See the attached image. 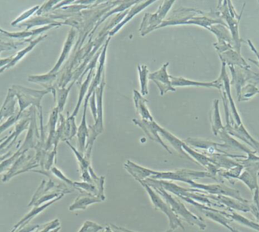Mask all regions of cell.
Returning <instances> with one entry per match:
<instances>
[{
    "instance_id": "1",
    "label": "cell",
    "mask_w": 259,
    "mask_h": 232,
    "mask_svg": "<svg viewBox=\"0 0 259 232\" xmlns=\"http://www.w3.org/2000/svg\"><path fill=\"white\" fill-rule=\"evenodd\" d=\"M246 3L243 4V9L240 15L237 13L234 6L231 1H219L218 5L217 12H214L216 16L219 17L220 19L225 20L226 21L227 27L229 29L230 33L232 36L233 42H234V49L239 53H241L242 43L244 42L240 36V19L243 15Z\"/></svg>"
},
{
    "instance_id": "2",
    "label": "cell",
    "mask_w": 259,
    "mask_h": 232,
    "mask_svg": "<svg viewBox=\"0 0 259 232\" xmlns=\"http://www.w3.org/2000/svg\"><path fill=\"white\" fill-rule=\"evenodd\" d=\"M145 182L149 184L154 190H155V191L160 196L162 197L163 199L167 203V205L170 207L175 215H177V216L179 215V216H182L185 219L186 222H188L190 225H193V226L196 225L201 230H205L206 228V225H205L202 218L196 216V215L192 213L190 210H187V207L181 201H180L177 198H174L171 195H169L161 186L152 184V183L146 182V181H145Z\"/></svg>"
},
{
    "instance_id": "3",
    "label": "cell",
    "mask_w": 259,
    "mask_h": 232,
    "mask_svg": "<svg viewBox=\"0 0 259 232\" xmlns=\"http://www.w3.org/2000/svg\"><path fill=\"white\" fill-rule=\"evenodd\" d=\"M12 92L15 94V97H18V104H19V112L18 113V117L21 118L22 116L23 112L30 105H34L37 107L39 113H40L41 131H42V114L41 109L40 102L42 97L50 92L54 93V97L56 98V94L54 90L52 88L44 90V91H34V90L28 89L20 85H13L11 88Z\"/></svg>"
},
{
    "instance_id": "4",
    "label": "cell",
    "mask_w": 259,
    "mask_h": 232,
    "mask_svg": "<svg viewBox=\"0 0 259 232\" xmlns=\"http://www.w3.org/2000/svg\"><path fill=\"white\" fill-rule=\"evenodd\" d=\"M140 184H142L143 187L146 189V192L149 194V198H150L151 201L153 204L154 207L157 210H161L162 213H164L166 216H167L169 219V225H170V230L174 231V230L178 228V227L184 230V225L181 223V220L177 215L174 213L171 209L170 208L167 203L163 201L160 195L157 192L153 190L152 187L146 184L145 181H138Z\"/></svg>"
},
{
    "instance_id": "5",
    "label": "cell",
    "mask_w": 259,
    "mask_h": 232,
    "mask_svg": "<svg viewBox=\"0 0 259 232\" xmlns=\"http://www.w3.org/2000/svg\"><path fill=\"white\" fill-rule=\"evenodd\" d=\"M232 80L231 86L235 88L237 96L240 94L242 88L250 83H259V74L254 72L250 68L240 66H229Z\"/></svg>"
},
{
    "instance_id": "6",
    "label": "cell",
    "mask_w": 259,
    "mask_h": 232,
    "mask_svg": "<svg viewBox=\"0 0 259 232\" xmlns=\"http://www.w3.org/2000/svg\"><path fill=\"white\" fill-rule=\"evenodd\" d=\"M211 178L214 179L212 175L208 172H196V171L186 170L181 169L176 172H155V175L152 177V179H170L183 181L190 184L192 181L201 178Z\"/></svg>"
},
{
    "instance_id": "7",
    "label": "cell",
    "mask_w": 259,
    "mask_h": 232,
    "mask_svg": "<svg viewBox=\"0 0 259 232\" xmlns=\"http://www.w3.org/2000/svg\"><path fill=\"white\" fill-rule=\"evenodd\" d=\"M190 184L192 187H195L198 190H202L204 191L208 192L209 195L230 197V198H234V199L238 200L242 202L249 203L247 200L244 199L242 197L241 194L238 190L231 188L224 184H199L196 181H192Z\"/></svg>"
},
{
    "instance_id": "8",
    "label": "cell",
    "mask_w": 259,
    "mask_h": 232,
    "mask_svg": "<svg viewBox=\"0 0 259 232\" xmlns=\"http://www.w3.org/2000/svg\"><path fill=\"white\" fill-rule=\"evenodd\" d=\"M208 30L214 33L217 37L218 42L214 45L219 54L230 49H234L232 36L227 25L221 24H214L211 26Z\"/></svg>"
},
{
    "instance_id": "9",
    "label": "cell",
    "mask_w": 259,
    "mask_h": 232,
    "mask_svg": "<svg viewBox=\"0 0 259 232\" xmlns=\"http://www.w3.org/2000/svg\"><path fill=\"white\" fill-rule=\"evenodd\" d=\"M169 63L164 64L161 69L155 72L151 73L149 74V79L153 81L156 84L158 88L160 90V94L161 95H164L167 91H175V88H173L171 85V81H170V75H168L167 71V67L168 66Z\"/></svg>"
},
{
    "instance_id": "10",
    "label": "cell",
    "mask_w": 259,
    "mask_h": 232,
    "mask_svg": "<svg viewBox=\"0 0 259 232\" xmlns=\"http://www.w3.org/2000/svg\"><path fill=\"white\" fill-rule=\"evenodd\" d=\"M208 198L216 202L220 203L222 205L225 206L226 209L238 210V211L243 212V213L249 212V203L242 202V201L234 199V198L222 196V195H208Z\"/></svg>"
},
{
    "instance_id": "11",
    "label": "cell",
    "mask_w": 259,
    "mask_h": 232,
    "mask_svg": "<svg viewBox=\"0 0 259 232\" xmlns=\"http://www.w3.org/2000/svg\"><path fill=\"white\" fill-rule=\"evenodd\" d=\"M62 23H57V24H50V25L44 26V27H39V28L34 29L32 30H24V31L21 32H9L6 30H3L0 32V35H3L8 38H12V39H18V40H27V38L33 37V36H36V35L40 34V33H44L47 30H50V29L53 28L55 27H58V26L62 25Z\"/></svg>"
},
{
    "instance_id": "12",
    "label": "cell",
    "mask_w": 259,
    "mask_h": 232,
    "mask_svg": "<svg viewBox=\"0 0 259 232\" xmlns=\"http://www.w3.org/2000/svg\"><path fill=\"white\" fill-rule=\"evenodd\" d=\"M170 79L173 87H203L207 88H217L219 90L223 88V84L219 79L212 82H200L188 80L184 78H175L171 75H170Z\"/></svg>"
},
{
    "instance_id": "13",
    "label": "cell",
    "mask_w": 259,
    "mask_h": 232,
    "mask_svg": "<svg viewBox=\"0 0 259 232\" xmlns=\"http://www.w3.org/2000/svg\"><path fill=\"white\" fill-rule=\"evenodd\" d=\"M219 55L222 62L226 64L228 66H240L250 68V65L243 59L241 53H239L234 49H230Z\"/></svg>"
},
{
    "instance_id": "14",
    "label": "cell",
    "mask_w": 259,
    "mask_h": 232,
    "mask_svg": "<svg viewBox=\"0 0 259 232\" xmlns=\"http://www.w3.org/2000/svg\"><path fill=\"white\" fill-rule=\"evenodd\" d=\"M47 37V35H42V36H39V37L36 38V39L32 40L30 41V44H29L28 46L25 47V48L21 50V51L18 52L16 54L14 55L13 58H12V60L11 61L9 65L5 66L4 68L0 69V74L1 73L4 72L6 70L9 69V68H12V67L15 66L20 60L23 59L27 53H30L36 45H37L39 43H40L41 41H44L46 38Z\"/></svg>"
},
{
    "instance_id": "15",
    "label": "cell",
    "mask_w": 259,
    "mask_h": 232,
    "mask_svg": "<svg viewBox=\"0 0 259 232\" xmlns=\"http://www.w3.org/2000/svg\"><path fill=\"white\" fill-rule=\"evenodd\" d=\"M16 98L11 88L8 91L6 100L0 109V123L6 119H9L15 115Z\"/></svg>"
},
{
    "instance_id": "16",
    "label": "cell",
    "mask_w": 259,
    "mask_h": 232,
    "mask_svg": "<svg viewBox=\"0 0 259 232\" xmlns=\"http://www.w3.org/2000/svg\"><path fill=\"white\" fill-rule=\"evenodd\" d=\"M134 122H135L136 125H139V126L143 128L144 131H146V134H148V136H149L152 140H155V141L158 142V143H161V144L170 153V151L169 150L167 146L163 143L162 140H161L159 136L158 135V132L160 130V126H158L154 121L152 122H148L146 120L139 121L134 119Z\"/></svg>"
},
{
    "instance_id": "17",
    "label": "cell",
    "mask_w": 259,
    "mask_h": 232,
    "mask_svg": "<svg viewBox=\"0 0 259 232\" xmlns=\"http://www.w3.org/2000/svg\"><path fill=\"white\" fill-rule=\"evenodd\" d=\"M102 200L97 196H94L91 194L86 193L82 190L81 195L74 201V204L69 207V210L74 211L76 210H85L88 206L95 203L102 202Z\"/></svg>"
},
{
    "instance_id": "18",
    "label": "cell",
    "mask_w": 259,
    "mask_h": 232,
    "mask_svg": "<svg viewBox=\"0 0 259 232\" xmlns=\"http://www.w3.org/2000/svg\"><path fill=\"white\" fill-rule=\"evenodd\" d=\"M175 1H165L162 3L161 6H159V9H158V12L155 14H146V16L145 18H147V21H149V24H151V27H152V26L155 27L163 18L165 16L166 14L168 12L169 9H170V6L174 4ZM148 23L145 24H141V27H143V26H146V24H148ZM153 30V29H152Z\"/></svg>"
},
{
    "instance_id": "19",
    "label": "cell",
    "mask_w": 259,
    "mask_h": 232,
    "mask_svg": "<svg viewBox=\"0 0 259 232\" xmlns=\"http://www.w3.org/2000/svg\"><path fill=\"white\" fill-rule=\"evenodd\" d=\"M76 32L75 30L71 29L70 31L69 34H68V38H67L66 41H65V45H64L63 50H62V54H61L60 57H59V60H58L57 63L55 65L54 68L50 71V74H55L58 70L60 68L62 64L63 63L64 61L67 59L68 54H69L70 50H71V47H72L73 44H74V39H75Z\"/></svg>"
},
{
    "instance_id": "20",
    "label": "cell",
    "mask_w": 259,
    "mask_h": 232,
    "mask_svg": "<svg viewBox=\"0 0 259 232\" xmlns=\"http://www.w3.org/2000/svg\"><path fill=\"white\" fill-rule=\"evenodd\" d=\"M210 120H211V128L214 135L218 136L219 133L225 129V126L222 123L219 111V100H215L213 103L212 109L210 112Z\"/></svg>"
},
{
    "instance_id": "21",
    "label": "cell",
    "mask_w": 259,
    "mask_h": 232,
    "mask_svg": "<svg viewBox=\"0 0 259 232\" xmlns=\"http://www.w3.org/2000/svg\"><path fill=\"white\" fill-rule=\"evenodd\" d=\"M134 103L137 108V112L140 113V116L145 120L151 121L153 122L152 115L149 112V109L146 107V103L147 100H145L142 97L141 94L137 91H134Z\"/></svg>"
},
{
    "instance_id": "22",
    "label": "cell",
    "mask_w": 259,
    "mask_h": 232,
    "mask_svg": "<svg viewBox=\"0 0 259 232\" xmlns=\"http://www.w3.org/2000/svg\"><path fill=\"white\" fill-rule=\"evenodd\" d=\"M57 21H54L51 17L47 16H36L28 21H24L19 24L20 27H26L25 30H29V29L35 26H47L50 24H57Z\"/></svg>"
},
{
    "instance_id": "23",
    "label": "cell",
    "mask_w": 259,
    "mask_h": 232,
    "mask_svg": "<svg viewBox=\"0 0 259 232\" xmlns=\"http://www.w3.org/2000/svg\"><path fill=\"white\" fill-rule=\"evenodd\" d=\"M228 212L229 213L230 218L233 221H235V222H238L240 225H244V226L248 227V228H251V229L259 232V224L258 222H253V221L250 220V219H247L245 216L239 214L238 213L234 211V210H231V209H228Z\"/></svg>"
},
{
    "instance_id": "24",
    "label": "cell",
    "mask_w": 259,
    "mask_h": 232,
    "mask_svg": "<svg viewBox=\"0 0 259 232\" xmlns=\"http://www.w3.org/2000/svg\"><path fill=\"white\" fill-rule=\"evenodd\" d=\"M152 3H154V1H147L146 2V3H142V4L140 5V6H135V7L132 8L131 10L130 11L127 18H126L125 19L123 20V21H121V22L118 25L115 26V27H114L113 30L110 32V33H109L110 36H113V35H115V33H116L117 32H118V30H119L120 29H121V27L124 25V24H127L130 20L132 19L133 17L137 15V14H138L139 12H141V11L143 10V9H144L146 6H149V5L152 4Z\"/></svg>"
},
{
    "instance_id": "25",
    "label": "cell",
    "mask_w": 259,
    "mask_h": 232,
    "mask_svg": "<svg viewBox=\"0 0 259 232\" xmlns=\"http://www.w3.org/2000/svg\"><path fill=\"white\" fill-rule=\"evenodd\" d=\"M105 76L103 75V80H102V85L100 88H97V91H95L97 94V102H98V105H97V114H98V117H97V121H96L95 128H97V130H103V88H104L105 85Z\"/></svg>"
},
{
    "instance_id": "26",
    "label": "cell",
    "mask_w": 259,
    "mask_h": 232,
    "mask_svg": "<svg viewBox=\"0 0 259 232\" xmlns=\"http://www.w3.org/2000/svg\"><path fill=\"white\" fill-rule=\"evenodd\" d=\"M88 102L85 100L84 103V110H83V120L81 122V125H80V128L78 129V132H77V137H78L79 141V147L81 149V152H83L85 149V143H86L87 137H88V126H87L86 122V110H87V104Z\"/></svg>"
},
{
    "instance_id": "27",
    "label": "cell",
    "mask_w": 259,
    "mask_h": 232,
    "mask_svg": "<svg viewBox=\"0 0 259 232\" xmlns=\"http://www.w3.org/2000/svg\"><path fill=\"white\" fill-rule=\"evenodd\" d=\"M256 84L250 83L242 88L240 94L237 96L239 102L248 101L259 93Z\"/></svg>"
},
{
    "instance_id": "28",
    "label": "cell",
    "mask_w": 259,
    "mask_h": 232,
    "mask_svg": "<svg viewBox=\"0 0 259 232\" xmlns=\"http://www.w3.org/2000/svg\"><path fill=\"white\" fill-rule=\"evenodd\" d=\"M239 181H242L243 184H246L249 187L250 191H254L257 187H259L258 178H254L249 172L243 170L241 175L239 177Z\"/></svg>"
},
{
    "instance_id": "29",
    "label": "cell",
    "mask_w": 259,
    "mask_h": 232,
    "mask_svg": "<svg viewBox=\"0 0 259 232\" xmlns=\"http://www.w3.org/2000/svg\"><path fill=\"white\" fill-rule=\"evenodd\" d=\"M159 131L160 132H161V134H162L163 136H164V137H165V138L167 139V140H168V141L170 142V143H171L172 146H173L174 147H175V149H176L177 150H178V152H180V153L183 154V155H184V157H188L187 154H186L185 152H184V151H183L182 141H181V140H180L179 139L177 138V137H175V136H174L173 134H170V133H169L168 131H166V130L163 129V128H161V127H160Z\"/></svg>"
},
{
    "instance_id": "30",
    "label": "cell",
    "mask_w": 259,
    "mask_h": 232,
    "mask_svg": "<svg viewBox=\"0 0 259 232\" xmlns=\"http://www.w3.org/2000/svg\"><path fill=\"white\" fill-rule=\"evenodd\" d=\"M139 71V79H140V87H141L142 95L145 96L148 94L147 80H148V68L146 65H138L137 67Z\"/></svg>"
},
{
    "instance_id": "31",
    "label": "cell",
    "mask_w": 259,
    "mask_h": 232,
    "mask_svg": "<svg viewBox=\"0 0 259 232\" xmlns=\"http://www.w3.org/2000/svg\"><path fill=\"white\" fill-rule=\"evenodd\" d=\"M56 79V74H42V75H30L28 77V82L32 83L39 84V85L46 86L47 84H50L54 82Z\"/></svg>"
},
{
    "instance_id": "32",
    "label": "cell",
    "mask_w": 259,
    "mask_h": 232,
    "mask_svg": "<svg viewBox=\"0 0 259 232\" xmlns=\"http://www.w3.org/2000/svg\"><path fill=\"white\" fill-rule=\"evenodd\" d=\"M93 70L91 69V72L88 74V79L85 81L84 83L82 85L81 89H80V94H79L78 103H77V107L74 109V112H73L71 118H74V116L77 115L78 112L79 108H80V103H81L82 100H83V97L86 94L87 91L88 89V86H89L90 83H91V78H92Z\"/></svg>"
},
{
    "instance_id": "33",
    "label": "cell",
    "mask_w": 259,
    "mask_h": 232,
    "mask_svg": "<svg viewBox=\"0 0 259 232\" xmlns=\"http://www.w3.org/2000/svg\"><path fill=\"white\" fill-rule=\"evenodd\" d=\"M249 212L252 213L259 224V187L254 190L253 199L249 203Z\"/></svg>"
},
{
    "instance_id": "34",
    "label": "cell",
    "mask_w": 259,
    "mask_h": 232,
    "mask_svg": "<svg viewBox=\"0 0 259 232\" xmlns=\"http://www.w3.org/2000/svg\"><path fill=\"white\" fill-rule=\"evenodd\" d=\"M39 6H33L31 9H29L28 10L25 11V12H23L22 14L20 15V16H18L15 21H12L11 23V25L13 26V27H15V26H18V24H21V23L24 22L26 19L30 18L31 15H33V14H36V12L39 10Z\"/></svg>"
},
{
    "instance_id": "35",
    "label": "cell",
    "mask_w": 259,
    "mask_h": 232,
    "mask_svg": "<svg viewBox=\"0 0 259 232\" xmlns=\"http://www.w3.org/2000/svg\"><path fill=\"white\" fill-rule=\"evenodd\" d=\"M72 85L69 87V88H62V89L58 90V109H59V112H61L63 111L64 106H65V102H66L67 97H68V93H69L70 90H71V87H72Z\"/></svg>"
},
{
    "instance_id": "36",
    "label": "cell",
    "mask_w": 259,
    "mask_h": 232,
    "mask_svg": "<svg viewBox=\"0 0 259 232\" xmlns=\"http://www.w3.org/2000/svg\"><path fill=\"white\" fill-rule=\"evenodd\" d=\"M25 43H27V40L18 41V42H5V41L0 40V53L3 51H10V50H16L19 46L24 45Z\"/></svg>"
},
{
    "instance_id": "37",
    "label": "cell",
    "mask_w": 259,
    "mask_h": 232,
    "mask_svg": "<svg viewBox=\"0 0 259 232\" xmlns=\"http://www.w3.org/2000/svg\"><path fill=\"white\" fill-rule=\"evenodd\" d=\"M103 229V227L96 222L86 221L78 232H98Z\"/></svg>"
},
{
    "instance_id": "38",
    "label": "cell",
    "mask_w": 259,
    "mask_h": 232,
    "mask_svg": "<svg viewBox=\"0 0 259 232\" xmlns=\"http://www.w3.org/2000/svg\"><path fill=\"white\" fill-rule=\"evenodd\" d=\"M74 184H75L76 188L78 189L80 192L82 191V190H84L88 193L91 194V195H97L98 190H97V187L91 183L74 182Z\"/></svg>"
},
{
    "instance_id": "39",
    "label": "cell",
    "mask_w": 259,
    "mask_h": 232,
    "mask_svg": "<svg viewBox=\"0 0 259 232\" xmlns=\"http://www.w3.org/2000/svg\"><path fill=\"white\" fill-rule=\"evenodd\" d=\"M21 149L20 148L13 156H12L11 158L8 159V160H3V162H1L0 163V172H3V171L6 170L8 167H9V166L12 165V163H15L17 160H18V157H20L21 155Z\"/></svg>"
},
{
    "instance_id": "40",
    "label": "cell",
    "mask_w": 259,
    "mask_h": 232,
    "mask_svg": "<svg viewBox=\"0 0 259 232\" xmlns=\"http://www.w3.org/2000/svg\"><path fill=\"white\" fill-rule=\"evenodd\" d=\"M59 3V1L46 2L42 6L39 7V10L36 12L35 15H36V16H42V15H44V14L47 13L49 11L52 10L53 8L54 7L53 6H55V5Z\"/></svg>"
},
{
    "instance_id": "41",
    "label": "cell",
    "mask_w": 259,
    "mask_h": 232,
    "mask_svg": "<svg viewBox=\"0 0 259 232\" xmlns=\"http://www.w3.org/2000/svg\"><path fill=\"white\" fill-rule=\"evenodd\" d=\"M18 119H19V118L18 117V115H13L12 116V117L9 118V119H8L6 122H4V123H3L0 125V134H1L3 131L8 129V128H10V127L12 126V125H13L14 124L16 123V122H18Z\"/></svg>"
},
{
    "instance_id": "42",
    "label": "cell",
    "mask_w": 259,
    "mask_h": 232,
    "mask_svg": "<svg viewBox=\"0 0 259 232\" xmlns=\"http://www.w3.org/2000/svg\"><path fill=\"white\" fill-rule=\"evenodd\" d=\"M52 172H53V173L54 174V175H56V176H57L58 178H60V179L63 180V181H65V182H66L67 184H70V185L75 186L74 182L71 181L69 178H66V177L64 175V174L62 173L60 170L56 169V168H53Z\"/></svg>"
},
{
    "instance_id": "43",
    "label": "cell",
    "mask_w": 259,
    "mask_h": 232,
    "mask_svg": "<svg viewBox=\"0 0 259 232\" xmlns=\"http://www.w3.org/2000/svg\"><path fill=\"white\" fill-rule=\"evenodd\" d=\"M92 97H91V110H92L93 112V115H94V119H95V121H97V106H96V100H95V94L96 92L94 91V93H93Z\"/></svg>"
},
{
    "instance_id": "44",
    "label": "cell",
    "mask_w": 259,
    "mask_h": 232,
    "mask_svg": "<svg viewBox=\"0 0 259 232\" xmlns=\"http://www.w3.org/2000/svg\"><path fill=\"white\" fill-rule=\"evenodd\" d=\"M248 44H249V47H250L251 50H252V52H253L254 53H255V55H256L257 57H258V61L257 62V61H254L252 60V59H249L250 62H253L255 65H256L257 66L259 67V52L258 50H257V49L255 48V46L253 45V44H252V41H250V40H248L247 41Z\"/></svg>"
},
{
    "instance_id": "45",
    "label": "cell",
    "mask_w": 259,
    "mask_h": 232,
    "mask_svg": "<svg viewBox=\"0 0 259 232\" xmlns=\"http://www.w3.org/2000/svg\"><path fill=\"white\" fill-rule=\"evenodd\" d=\"M8 137H9V136H6V137H3V138L0 139V144H1L3 141H5V140L8 138Z\"/></svg>"
},
{
    "instance_id": "46",
    "label": "cell",
    "mask_w": 259,
    "mask_h": 232,
    "mask_svg": "<svg viewBox=\"0 0 259 232\" xmlns=\"http://www.w3.org/2000/svg\"><path fill=\"white\" fill-rule=\"evenodd\" d=\"M231 232H240L239 231H237V229H235V228H233L232 230L231 231Z\"/></svg>"
},
{
    "instance_id": "47",
    "label": "cell",
    "mask_w": 259,
    "mask_h": 232,
    "mask_svg": "<svg viewBox=\"0 0 259 232\" xmlns=\"http://www.w3.org/2000/svg\"><path fill=\"white\" fill-rule=\"evenodd\" d=\"M2 30H3V29L0 28V32H1V31H2Z\"/></svg>"
},
{
    "instance_id": "48",
    "label": "cell",
    "mask_w": 259,
    "mask_h": 232,
    "mask_svg": "<svg viewBox=\"0 0 259 232\" xmlns=\"http://www.w3.org/2000/svg\"><path fill=\"white\" fill-rule=\"evenodd\" d=\"M258 176L259 177V172H258Z\"/></svg>"
},
{
    "instance_id": "49",
    "label": "cell",
    "mask_w": 259,
    "mask_h": 232,
    "mask_svg": "<svg viewBox=\"0 0 259 232\" xmlns=\"http://www.w3.org/2000/svg\"><path fill=\"white\" fill-rule=\"evenodd\" d=\"M258 3H259V1H258Z\"/></svg>"
}]
</instances>
